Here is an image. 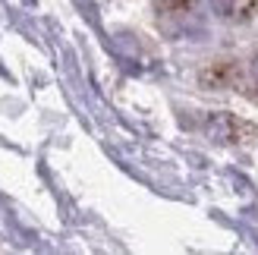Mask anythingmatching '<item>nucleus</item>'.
I'll list each match as a JSON object with an SVG mask.
<instances>
[{
  "mask_svg": "<svg viewBox=\"0 0 258 255\" xmlns=\"http://www.w3.org/2000/svg\"><path fill=\"white\" fill-rule=\"evenodd\" d=\"M211 7H214V13L221 19L239 22V19H246L249 13L255 10V0H211Z\"/></svg>",
  "mask_w": 258,
  "mask_h": 255,
  "instance_id": "obj_1",
  "label": "nucleus"
}]
</instances>
